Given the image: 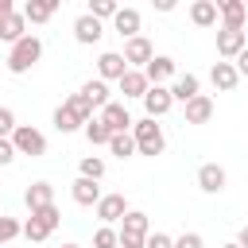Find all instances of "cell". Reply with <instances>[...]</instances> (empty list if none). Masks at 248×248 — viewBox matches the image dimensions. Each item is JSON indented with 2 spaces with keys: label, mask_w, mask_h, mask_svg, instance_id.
Returning a JSON list of instances; mask_svg holds the SVG:
<instances>
[{
  "label": "cell",
  "mask_w": 248,
  "mask_h": 248,
  "mask_svg": "<svg viewBox=\"0 0 248 248\" xmlns=\"http://www.w3.org/2000/svg\"><path fill=\"white\" fill-rule=\"evenodd\" d=\"M132 140H136V151L140 155H163V147H167V136H163V128L155 124V120H132Z\"/></svg>",
  "instance_id": "1"
},
{
  "label": "cell",
  "mask_w": 248,
  "mask_h": 248,
  "mask_svg": "<svg viewBox=\"0 0 248 248\" xmlns=\"http://www.w3.org/2000/svg\"><path fill=\"white\" fill-rule=\"evenodd\" d=\"M39 58H43V43H39L35 35H23V39L12 46V54H8V70H12V74H27Z\"/></svg>",
  "instance_id": "2"
},
{
  "label": "cell",
  "mask_w": 248,
  "mask_h": 248,
  "mask_svg": "<svg viewBox=\"0 0 248 248\" xmlns=\"http://www.w3.org/2000/svg\"><path fill=\"white\" fill-rule=\"evenodd\" d=\"M12 147H16V155H31V159H39V155H46V136H43L39 128H31V124H16V132H12Z\"/></svg>",
  "instance_id": "3"
},
{
  "label": "cell",
  "mask_w": 248,
  "mask_h": 248,
  "mask_svg": "<svg viewBox=\"0 0 248 248\" xmlns=\"http://www.w3.org/2000/svg\"><path fill=\"white\" fill-rule=\"evenodd\" d=\"M217 16H221V27L225 31H244L248 4L244 0H217Z\"/></svg>",
  "instance_id": "4"
},
{
  "label": "cell",
  "mask_w": 248,
  "mask_h": 248,
  "mask_svg": "<svg viewBox=\"0 0 248 248\" xmlns=\"http://www.w3.org/2000/svg\"><path fill=\"white\" fill-rule=\"evenodd\" d=\"M170 105H174V97H170V89H167V85H151V89L143 93L147 120H159V116H167V112H170Z\"/></svg>",
  "instance_id": "5"
},
{
  "label": "cell",
  "mask_w": 248,
  "mask_h": 248,
  "mask_svg": "<svg viewBox=\"0 0 248 248\" xmlns=\"http://www.w3.org/2000/svg\"><path fill=\"white\" fill-rule=\"evenodd\" d=\"M93 209H97V217H101L105 225H112V221H124L128 198H124V194H101V202H97Z\"/></svg>",
  "instance_id": "6"
},
{
  "label": "cell",
  "mask_w": 248,
  "mask_h": 248,
  "mask_svg": "<svg viewBox=\"0 0 248 248\" xmlns=\"http://www.w3.org/2000/svg\"><path fill=\"white\" fill-rule=\"evenodd\" d=\"M151 58H155V46H151V39L136 35V39H128V43H124V62H128V70H132V66H147Z\"/></svg>",
  "instance_id": "7"
},
{
  "label": "cell",
  "mask_w": 248,
  "mask_h": 248,
  "mask_svg": "<svg viewBox=\"0 0 248 248\" xmlns=\"http://www.w3.org/2000/svg\"><path fill=\"white\" fill-rule=\"evenodd\" d=\"M128 74V62H124V54H116V50H105L101 58H97V78L101 81H120Z\"/></svg>",
  "instance_id": "8"
},
{
  "label": "cell",
  "mask_w": 248,
  "mask_h": 248,
  "mask_svg": "<svg viewBox=\"0 0 248 248\" xmlns=\"http://www.w3.org/2000/svg\"><path fill=\"white\" fill-rule=\"evenodd\" d=\"M244 46H248V31H225V27L217 31V54H221L225 62L236 58Z\"/></svg>",
  "instance_id": "9"
},
{
  "label": "cell",
  "mask_w": 248,
  "mask_h": 248,
  "mask_svg": "<svg viewBox=\"0 0 248 248\" xmlns=\"http://www.w3.org/2000/svg\"><path fill=\"white\" fill-rule=\"evenodd\" d=\"M225 182H229L225 167H217V163H202V167H198V186H202L205 194H221Z\"/></svg>",
  "instance_id": "10"
},
{
  "label": "cell",
  "mask_w": 248,
  "mask_h": 248,
  "mask_svg": "<svg viewBox=\"0 0 248 248\" xmlns=\"http://www.w3.org/2000/svg\"><path fill=\"white\" fill-rule=\"evenodd\" d=\"M143 78H147V85H163V81H170V78H174V58L155 54V58L143 66Z\"/></svg>",
  "instance_id": "11"
},
{
  "label": "cell",
  "mask_w": 248,
  "mask_h": 248,
  "mask_svg": "<svg viewBox=\"0 0 248 248\" xmlns=\"http://www.w3.org/2000/svg\"><path fill=\"white\" fill-rule=\"evenodd\" d=\"M101 124H105L108 132H128V128H132V116H128V108H124L120 101H108V105L101 108Z\"/></svg>",
  "instance_id": "12"
},
{
  "label": "cell",
  "mask_w": 248,
  "mask_h": 248,
  "mask_svg": "<svg viewBox=\"0 0 248 248\" xmlns=\"http://www.w3.org/2000/svg\"><path fill=\"white\" fill-rule=\"evenodd\" d=\"M101 35H105V27H101V19H93L89 12L74 19V39H78V43H85V46H93V43H97Z\"/></svg>",
  "instance_id": "13"
},
{
  "label": "cell",
  "mask_w": 248,
  "mask_h": 248,
  "mask_svg": "<svg viewBox=\"0 0 248 248\" xmlns=\"http://www.w3.org/2000/svg\"><path fill=\"white\" fill-rule=\"evenodd\" d=\"M27 35V19H23V12H8L4 19H0V43H19Z\"/></svg>",
  "instance_id": "14"
},
{
  "label": "cell",
  "mask_w": 248,
  "mask_h": 248,
  "mask_svg": "<svg viewBox=\"0 0 248 248\" xmlns=\"http://www.w3.org/2000/svg\"><path fill=\"white\" fill-rule=\"evenodd\" d=\"M140 12L136 8H116V16H112V27H116V35H124V39H136L140 35Z\"/></svg>",
  "instance_id": "15"
},
{
  "label": "cell",
  "mask_w": 248,
  "mask_h": 248,
  "mask_svg": "<svg viewBox=\"0 0 248 248\" xmlns=\"http://www.w3.org/2000/svg\"><path fill=\"white\" fill-rule=\"evenodd\" d=\"M70 198L78 202V205H97L101 202V186L93 182V178H74V186H70Z\"/></svg>",
  "instance_id": "16"
},
{
  "label": "cell",
  "mask_w": 248,
  "mask_h": 248,
  "mask_svg": "<svg viewBox=\"0 0 248 248\" xmlns=\"http://www.w3.org/2000/svg\"><path fill=\"white\" fill-rule=\"evenodd\" d=\"M23 202H27L31 213L43 209V205H54V186H50V182H31V186L23 190Z\"/></svg>",
  "instance_id": "17"
},
{
  "label": "cell",
  "mask_w": 248,
  "mask_h": 248,
  "mask_svg": "<svg viewBox=\"0 0 248 248\" xmlns=\"http://www.w3.org/2000/svg\"><path fill=\"white\" fill-rule=\"evenodd\" d=\"M19 12H23V19H27V23H46V19L58 12V0H27Z\"/></svg>",
  "instance_id": "18"
},
{
  "label": "cell",
  "mask_w": 248,
  "mask_h": 248,
  "mask_svg": "<svg viewBox=\"0 0 248 248\" xmlns=\"http://www.w3.org/2000/svg\"><path fill=\"white\" fill-rule=\"evenodd\" d=\"M209 81H213L221 93H229V89H236L240 74H236V66H232V62H213V70H209Z\"/></svg>",
  "instance_id": "19"
},
{
  "label": "cell",
  "mask_w": 248,
  "mask_h": 248,
  "mask_svg": "<svg viewBox=\"0 0 248 248\" xmlns=\"http://www.w3.org/2000/svg\"><path fill=\"white\" fill-rule=\"evenodd\" d=\"M198 93H202V81H198L194 74H178V78H174V85H170V97H174V101H182V105H186V101H194Z\"/></svg>",
  "instance_id": "20"
},
{
  "label": "cell",
  "mask_w": 248,
  "mask_h": 248,
  "mask_svg": "<svg viewBox=\"0 0 248 248\" xmlns=\"http://www.w3.org/2000/svg\"><path fill=\"white\" fill-rule=\"evenodd\" d=\"M213 116V97L198 93L194 101H186V124H205Z\"/></svg>",
  "instance_id": "21"
},
{
  "label": "cell",
  "mask_w": 248,
  "mask_h": 248,
  "mask_svg": "<svg viewBox=\"0 0 248 248\" xmlns=\"http://www.w3.org/2000/svg\"><path fill=\"white\" fill-rule=\"evenodd\" d=\"M190 19L198 23V27H213L221 16H217V0H194L190 4Z\"/></svg>",
  "instance_id": "22"
},
{
  "label": "cell",
  "mask_w": 248,
  "mask_h": 248,
  "mask_svg": "<svg viewBox=\"0 0 248 248\" xmlns=\"http://www.w3.org/2000/svg\"><path fill=\"white\" fill-rule=\"evenodd\" d=\"M151 85H147V78H143V70H128L124 78H120V93L124 97H140L143 101V93H147Z\"/></svg>",
  "instance_id": "23"
},
{
  "label": "cell",
  "mask_w": 248,
  "mask_h": 248,
  "mask_svg": "<svg viewBox=\"0 0 248 248\" xmlns=\"http://www.w3.org/2000/svg\"><path fill=\"white\" fill-rule=\"evenodd\" d=\"M54 128H58V132L66 136V132H78V128H85V120H81V116H78L74 108L58 105V108H54Z\"/></svg>",
  "instance_id": "24"
},
{
  "label": "cell",
  "mask_w": 248,
  "mask_h": 248,
  "mask_svg": "<svg viewBox=\"0 0 248 248\" xmlns=\"http://www.w3.org/2000/svg\"><path fill=\"white\" fill-rule=\"evenodd\" d=\"M120 232L147 236V232H151V221H147V213H140V209H128V213H124V221H120Z\"/></svg>",
  "instance_id": "25"
},
{
  "label": "cell",
  "mask_w": 248,
  "mask_h": 248,
  "mask_svg": "<svg viewBox=\"0 0 248 248\" xmlns=\"http://www.w3.org/2000/svg\"><path fill=\"white\" fill-rule=\"evenodd\" d=\"M78 93H85V97H89V105H93L97 112H101V108L108 105V85H105L101 78H97V81H85V85H81Z\"/></svg>",
  "instance_id": "26"
},
{
  "label": "cell",
  "mask_w": 248,
  "mask_h": 248,
  "mask_svg": "<svg viewBox=\"0 0 248 248\" xmlns=\"http://www.w3.org/2000/svg\"><path fill=\"white\" fill-rule=\"evenodd\" d=\"M81 132H85V140H89L93 147H101V143L108 147V140H112V132H108V128L101 124V116H93V120H85V128H81Z\"/></svg>",
  "instance_id": "27"
},
{
  "label": "cell",
  "mask_w": 248,
  "mask_h": 248,
  "mask_svg": "<svg viewBox=\"0 0 248 248\" xmlns=\"http://www.w3.org/2000/svg\"><path fill=\"white\" fill-rule=\"evenodd\" d=\"M108 151H112V155H120V159L136 155V140H132V132H112V140H108Z\"/></svg>",
  "instance_id": "28"
},
{
  "label": "cell",
  "mask_w": 248,
  "mask_h": 248,
  "mask_svg": "<svg viewBox=\"0 0 248 248\" xmlns=\"http://www.w3.org/2000/svg\"><path fill=\"white\" fill-rule=\"evenodd\" d=\"M62 105H66V108H74V112H78L81 120H93V112H97V108L89 105V97H85V93H70V97H66Z\"/></svg>",
  "instance_id": "29"
},
{
  "label": "cell",
  "mask_w": 248,
  "mask_h": 248,
  "mask_svg": "<svg viewBox=\"0 0 248 248\" xmlns=\"http://www.w3.org/2000/svg\"><path fill=\"white\" fill-rule=\"evenodd\" d=\"M78 170H81V178H93V182H101V178H105V159H101V155H85Z\"/></svg>",
  "instance_id": "30"
},
{
  "label": "cell",
  "mask_w": 248,
  "mask_h": 248,
  "mask_svg": "<svg viewBox=\"0 0 248 248\" xmlns=\"http://www.w3.org/2000/svg\"><path fill=\"white\" fill-rule=\"evenodd\" d=\"M31 221H39L46 232H54V229H58V221H62V213H58V205H43V209H35V213H31Z\"/></svg>",
  "instance_id": "31"
},
{
  "label": "cell",
  "mask_w": 248,
  "mask_h": 248,
  "mask_svg": "<svg viewBox=\"0 0 248 248\" xmlns=\"http://www.w3.org/2000/svg\"><path fill=\"white\" fill-rule=\"evenodd\" d=\"M116 244H120V236H116L112 225H101V229L93 232V248H116Z\"/></svg>",
  "instance_id": "32"
},
{
  "label": "cell",
  "mask_w": 248,
  "mask_h": 248,
  "mask_svg": "<svg viewBox=\"0 0 248 248\" xmlns=\"http://www.w3.org/2000/svg\"><path fill=\"white\" fill-rule=\"evenodd\" d=\"M89 16L93 19H112L116 16V0H93L89 4Z\"/></svg>",
  "instance_id": "33"
},
{
  "label": "cell",
  "mask_w": 248,
  "mask_h": 248,
  "mask_svg": "<svg viewBox=\"0 0 248 248\" xmlns=\"http://www.w3.org/2000/svg\"><path fill=\"white\" fill-rule=\"evenodd\" d=\"M19 232H23V225H19L16 217H0V248H4L12 236H19Z\"/></svg>",
  "instance_id": "34"
},
{
  "label": "cell",
  "mask_w": 248,
  "mask_h": 248,
  "mask_svg": "<svg viewBox=\"0 0 248 248\" xmlns=\"http://www.w3.org/2000/svg\"><path fill=\"white\" fill-rule=\"evenodd\" d=\"M12 132H16V112L0 108V140H12Z\"/></svg>",
  "instance_id": "35"
},
{
  "label": "cell",
  "mask_w": 248,
  "mask_h": 248,
  "mask_svg": "<svg viewBox=\"0 0 248 248\" xmlns=\"http://www.w3.org/2000/svg\"><path fill=\"white\" fill-rule=\"evenodd\" d=\"M23 236H27V240H35V244H39V240H46V236H50V232H46V229H43V225H39V221H31V217H27V225H23Z\"/></svg>",
  "instance_id": "36"
},
{
  "label": "cell",
  "mask_w": 248,
  "mask_h": 248,
  "mask_svg": "<svg viewBox=\"0 0 248 248\" xmlns=\"http://www.w3.org/2000/svg\"><path fill=\"white\" fill-rule=\"evenodd\" d=\"M143 248H174V236H167V232H147Z\"/></svg>",
  "instance_id": "37"
},
{
  "label": "cell",
  "mask_w": 248,
  "mask_h": 248,
  "mask_svg": "<svg viewBox=\"0 0 248 248\" xmlns=\"http://www.w3.org/2000/svg\"><path fill=\"white\" fill-rule=\"evenodd\" d=\"M174 248H202V232H182V236H174Z\"/></svg>",
  "instance_id": "38"
},
{
  "label": "cell",
  "mask_w": 248,
  "mask_h": 248,
  "mask_svg": "<svg viewBox=\"0 0 248 248\" xmlns=\"http://www.w3.org/2000/svg\"><path fill=\"white\" fill-rule=\"evenodd\" d=\"M16 159V147H12V140H0V167H8Z\"/></svg>",
  "instance_id": "39"
},
{
  "label": "cell",
  "mask_w": 248,
  "mask_h": 248,
  "mask_svg": "<svg viewBox=\"0 0 248 248\" xmlns=\"http://www.w3.org/2000/svg\"><path fill=\"white\" fill-rule=\"evenodd\" d=\"M232 66H236V74H240V78H248V46L236 54V62H232Z\"/></svg>",
  "instance_id": "40"
},
{
  "label": "cell",
  "mask_w": 248,
  "mask_h": 248,
  "mask_svg": "<svg viewBox=\"0 0 248 248\" xmlns=\"http://www.w3.org/2000/svg\"><path fill=\"white\" fill-rule=\"evenodd\" d=\"M232 244H236V248H248V225L236 232V240H232Z\"/></svg>",
  "instance_id": "41"
},
{
  "label": "cell",
  "mask_w": 248,
  "mask_h": 248,
  "mask_svg": "<svg viewBox=\"0 0 248 248\" xmlns=\"http://www.w3.org/2000/svg\"><path fill=\"white\" fill-rule=\"evenodd\" d=\"M8 12H16V4H12V0H0V19H4Z\"/></svg>",
  "instance_id": "42"
},
{
  "label": "cell",
  "mask_w": 248,
  "mask_h": 248,
  "mask_svg": "<svg viewBox=\"0 0 248 248\" xmlns=\"http://www.w3.org/2000/svg\"><path fill=\"white\" fill-rule=\"evenodd\" d=\"M62 248H81V244H62Z\"/></svg>",
  "instance_id": "43"
},
{
  "label": "cell",
  "mask_w": 248,
  "mask_h": 248,
  "mask_svg": "<svg viewBox=\"0 0 248 248\" xmlns=\"http://www.w3.org/2000/svg\"><path fill=\"white\" fill-rule=\"evenodd\" d=\"M225 248H236V244H225Z\"/></svg>",
  "instance_id": "44"
}]
</instances>
